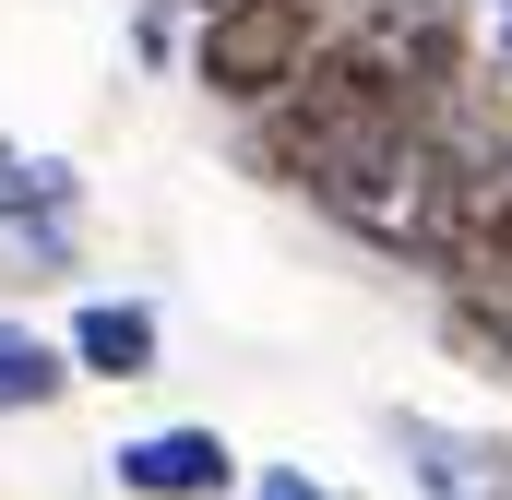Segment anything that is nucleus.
I'll return each mask as SVG.
<instances>
[{
	"mask_svg": "<svg viewBox=\"0 0 512 500\" xmlns=\"http://www.w3.org/2000/svg\"><path fill=\"white\" fill-rule=\"evenodd\" d=\"M346 36H370L393 72H417L429 96H453L477 60H501L489 0H358V12H346Z\"/></svg>",
	"mask_w": 512,
	"mask_h": 500,
	"instance_id": "obj_1",
	"label": "nucleus"
},
{
	"mask_svg": "<svg viewBox=\"0 0 512 500\" xmlns=\"http://www.w3.org/2000/svg\"><path fill=\"white\" fill-rule=\"evenodd\" d=\"M108 477H120V500H227L251 465L215 417H179V429H131L108 453Z\"/></svg>",
	"mask_w": 512,
	"mask_h": 500,
	"instance_id": "obj_2",
	"label": "nucleus"
},
{
	"mask_svg": "<svg viewBox=\"0 0 512 500\" xmlns=\"http://www.w3.org/2000/svg\"><path fill=\"white\" fill-rule=\"evenodd\" d=\"M393 453H405V477L417 500H512V441L501 429H453V417H393Z\"/></svg>",
	"mask_w": 512,
	"mask_h": 500,
	"instance_id": "obj_3",
	"label": "nucleus"
},
{
	"mask_svg": "<svg viewBox=\"0 0 512 500\" xmlns=\"http://www.w3.org/2000/svg\"><path fill=\"white\" fill-rule=\"evenodd\" d=\"M60 334H72L84 381H155L167 370V310H155V298H84Z\"/></svg>",
	"mask_w": 512,
	"mask_h": 500,
	"instance_id": "obj_4",
	"label": "nucleus"
},
{
	"mask_svg": "<svg viewBox=\"0 0 512 500\" xmlns=\"http://www.w3.org/2000/svg\"><path fill=\"white\" fill-rule=\"evenodd\" d=\"M0 227L36 239V227H84V167L48 155V143H0Z\"/></svg>",
	"mask_w": 512,
	"mask_h": 500,
	"instance_id": "obj_5",
	"label": "nucleus"
},
{
	"mask_svg": "<svg viewBox=\"0 0 512 500\" xmlns=\"http://www.w3.org/2000/svg\"><path fill=\"white\" fill-rule=\"evenodd\" d=\"M441 155L453 167H512V60H477L453 96H441Z\"/></svg>",
	"mask_w": 512,
	"mask_h": 500,
	"instance_id": "obj_6",
	"label": "nucleus"
},
{
	"mask_svg": "<svg viewBox=\"0 0 512 500\" xmlns=\"http://www.w3.org/2000/svg\"><path fill=\"white\" fill-rule=\"evenodd\" d=\"M72 381H84V358H72V334H48V322L0 310V417H48V405H60Z\"/></svg>",
	"mask_w": 512,
	"mask_h": 500,
	"instance_id": "obj_7",
	"label": "nucleus"
},
{
	"mask_svg": "<svg viewBox=\"0 0 512 500\" xmlns=\"http://www.w3.org/2000/svg\"><path fill=\"white\" fill-rule=\"evenodd\" d=\"M251 500H334V489H322V477H298V465H262Z\"/></svg>",
	"mask_w": 512,
	"mask_h": 500,
	"instance_id": "obj_8",
	"label": "nucleus"
},
{
	"mask_svg": "<svg viewBox=\"0 0 512 500\" xmlns=\"http://www.w3.org/2000/svg\"><path fill=\"white\" fill-rule=\"evenodd\" d=\"M489 36H501V60H512V0H489Z\"/></svg>",
	"mask_w": 512,
	"mask_h": 500,
	"instance_id": "obj_9",
	"label": "nucleus"
},
{
	"mask_svg": "<svg viewBox=\"0 0 512 500\" xmlns=\"http://www.w3.org/2000/svg\"><path fill=\"white\" fill-rule=\"evenodd\" d=\"M191 12H215V0H191Z\"/></svg>",
	"mask_w": 512,
	"mask_h": 500,
	"instance_id": "obj_10",
	"label": "nucleus"
},
{
	"mask_svg": "<svg viewBox=\"0 0 512 500\" xmlns=\"http://www.w3.org/2000/svg\"><path fill=\"white\" fill-rule=\"evenodd\" d=\"M334 500H346V489H334Z\"/></svg>",
	"mask_w": 512,
	"mask_h": 500,
	"instance_id": "obj_11",
	"label": "nucleus"
}]
</instances>
